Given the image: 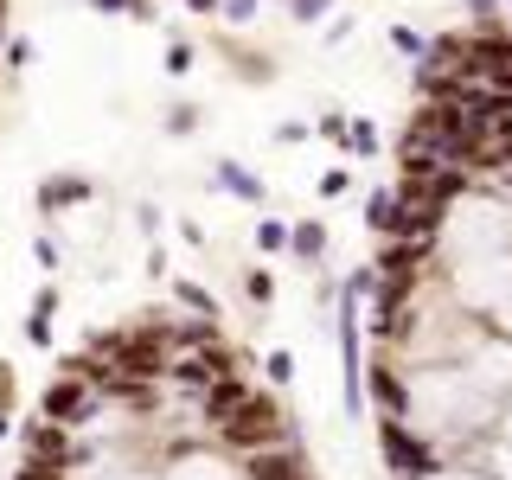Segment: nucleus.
<instances>
[{"label":"nucleus","instance_id":"nucleus-1","mask_svg":"<svg viewBox=\"0 0 512 480\" xmlns=\"http://www.w3.org/2000/svg\"><path fill=\"white\" fill-rule=\"evenodd\" d=\"M212 442L224 448V455L244 461V455H263V448H282V442H301V436H295V416L282 410L276 391H250L244 404L212 429Z\"/></svg>","mask_w":512,"mask_h":480},{"label":"nucleus","instance_id":"nucleus-2","mask_svg":"<svg viewBox=\"0 0 512 480\" xmlns=\"http://www.w3.org/2000/svg\"><path fill=\"white\" fill-rule=\"evenodd\" d=\"M244 480H314V461L301 442H282L263 455H244Z\"/></svg>","mask_w":512,"mask_h":480},{"label":"nucleus","instance_id":"nucleus-3","mask_svg":"<svg viewBox=\"0 0 512 480\" xmlns=\"http://www.w3.org/2000/svg\"><path fill=\"white\" fill-rule=\"evenodd\" d=\"M288 250H295L301 263H320V256H327V224H314V218L288 224Z\"/></svg>","mask_w":512,"mask_h":480},{"label":"nucleus","instance_id":"nucleus-4","mask_svg":"<svg viewBox=\"0 0 512 480\" xmlns=\"http://www.w3.org/2000/svg\"><path fill=\"white\" fill-rule=\"evenodd\" d=\"M218 186H224V192H237L244 205H263V180H250L237 160H218Z\"/></svg>","mask_w":512,"mask_h":480},{"label":"nucleus","instance_id":"nucleus-5","mask_svg":"<svg viewBox=\"0 0 512 480\" xmlns=\"http://www.w3.org/2000/svg\"><path fill=\"white\" fill-rule=\"evenodd\" d=\"M244 295L256 308H269V301H276V276H269V269H244Z\"/></svg>","mask_w":512,"mask_h":480},{"label":"nucleus","instance_id":"nucleus-6","mask_svg":"<svg viewBox=\"0 0 512 480\" xmlns=\"http://www.w3.org/2000/svg\"><path fill=\"white\" fill-rule=\"evenodd\" d=\"M461 7H468V26H506L500 0H461Z\"/></svg>","mask_w":512,"mask_h":480},{"label":"nucleus","instance_id":"nucleus-7","mask_svg":"<svg viewBox=\"0 0 512 480\" xmlns=\"http://www.w3.org/2000/svg\"><path fill=\"white\" fill-rule=\"evenodd\" d=\"M346 148L359 154V160H372V154H378V128H372V122H352V128H346Z\"/></svg>","mask_w":512,"mask_h":480},{"label":"nucleus","instance_id":"nucleus-8","mask_svg":"<svg viewBox=\"0 0 512 480\" xmlns=\"http://www.w3.org/2000/svg\"><path fill=\"white\" fill-rule=\"evenodd\" d=\"M423 480H500V474H493V468H474V461H448V468L423 474Z\"/></svg>","mask_w":512,"mask_h":480},{"label":"nucleus","instance_id":"nucleus-9","mask_svg":"<svg viewBox=\"0 0 512 480\" xmlns=\"http://www.w3.org/2000/svg\"><path fill=\"white\" fill-rule=\"evenodd\" d=\"M256 250H288V218H263V224H256Z\"/></svg>","mask_w":512,"mask_h":480},{"label":"nucleus","instance_id":"nucleus-10","mask_svg":"<svg viewBox=\"0 0 512 480\" xmlns=\"http://www.w3.org/2000/svg\"><path fill=\"white\" fill-rule=\"evenodd\" d=\"M391 45L404 58H416V64H423V52H429V39H423V32H410V26H391Z\"/></svg>","mask_w":512,"mask_h":480},{"label":"nucleus","instance_id":"nucleus-11","mask_svg":"<svg viewBox=\"0 0 512 480\" xmlns=\"http://www.w3.org/2000/svg\"><path fill=\"white\" fill-rule=\"evenodd\" d=\"M199 128V103H173L167 109V135H192Z\"/></svg>","mask_w":512,"mask_h":480},{"label":"nucleus","instance_id":"nucleus-12","mask_svg":"<svg viewBox=\"0 0 512 480\" xmlns=\"http://www.w3.org/2000/svg\"><path fill=\"white\" fill-rule=\"evenodd\" d=\"M96 13H128V20H154V7L148 0H90Z\"/></svg>","mask_w":512,"mask_h":480},{"label":"nucleus","instance_id":"nucleus-13","mask_svg":"<svg viewBox=\"0 0 512 480\" xmlns=\"http://www.w3.org/2000/svg\"><path fill=\"white\" fill-rule=\"evenodd\" d=\"M263 372H269V391H282V384L295 378V359H288V352H269V359H263Z\"/></svg>","mask_w":512,"mask_h":480},{"label":"nucleus","instance_id":"nucleus-14","mask_svg":"<svg viewBox=\"0 0 512 480\" xmlns=\"http://www.w3.org/2000/svg\"><path fill=\"white\" fill-rule=\"evenodd\" d=\"M384 218H391V186L365 199V224H372V231H384Z\"/></svg>","mask_w":512,"mask_h":480},{"label":"nucleus","instance_id":"nucleus-15","mask_svg":"<svg viewBox=\"0 0 512 480\" xmlns=\"http://www.w3.org/2000/svg\"><path fill=\"white\" fill-rule=\"evenodd\" d=\"M320 192H327V199H346V192H352V173L346 167H327V173H320Z\"/></svg>","mask_w":512,"mask_h":480},{"label":"nucleus","instance_id":"nucleus-16","mask_svg":"<svg viewBox=\"0 0 512 480\" xmlns=\"http://www.w3.org/2000/svg\"><path fill=\"white\" fill-rule=\"evenodd\" d=\"M327 7H333V0H288V13H295L301 26H314V20H320V13H327Z\"/></svg>","mask_w":512,"mask_h":480},{"label":"nucleus","instance_id":"nucleus-17","mask_svg":"<svg viewBox=\"0 0 512 480\" xmlns=\"http://www.w3.org/2000/svg\"><path fill=\"white\" fill-rule=\"evenodd\" d=\"M167 71H173V77H186V71H192V45H186V39H173V52H167Z\"/></svg>","mask_w":512,"mask_h":480},{"label":"nucleus","instance_id":"nucleus-18","mask_svg":"<svg viewBox=\"0 0 512 480\" xmlns=\"http://www.w3.org/2000/svg\"><path fill=\"white\" fill-rule=\"evenodd\" d=\"M256 13V0H224V20H250Z\"/></svg>","mask_w":512,"mask_h":480},{"label":"nucleus","instance_id":"nucleus-19","mask_svg":"<svg viewBox=\"0 0 512 480\" xmlns=\"http://www.w3.org/2000/svg\"><path fill=\"white\" fill-rule=\"evenodd\" d=\"M192 13H224V0H186Z\"/></svg>","mask_w":512,"mask_h":480},{"label":"nucleus","instance_id":"nucleus-20","mask_svg":"<svg viewBox=\"0 0 512 480\" xmlns=\"http://www.w3.org/2000/svg\"><path fill=\"white\" fill-rule=\"evenodd\" d=\"M500 7H506V26H512V0H500Z\"/></svg>","mask_w":512,"mask_h":480}]
</instances>
